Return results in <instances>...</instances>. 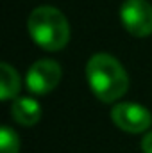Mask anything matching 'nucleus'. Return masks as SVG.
Here are the masks:
<instances>
[{"label": "nucleus", "instance_id": "nucleus-9", "mask_svg": "<svg viewBox=\"0 0 152 153\" xmlns=\"http://www.w3.org/2000/svg\"><path fill=\"white\" fill-rule=\"evenodd\" d=\"M141 150H143V153H152V132H149V134L143 137V141H141Z\"/></svg>", "mask_w": 152, "mask_h": 153}, {"label": "nucleus", "instance_id": "nucleus-2", "mask_svg": "<svg viewBox=\"0 0 152 153\" xmlns=\"http://www.w3.org/2000/svg\"><path fill=\"white\" fill-rule=\"evenodd\" d=\"M27 30L32 41L48 52L65 48L70 39V25L65 14L50 5L36 7L31 13L27 20Z\"/></svg>", "mask_w": 152, "mask_h": 153}, {"label": "nucleus", "instance_id": "nucleus-7", "mask_svg": "<svg viewBox=\"0 0 152 153\" xmlns=\"http://www.w3.org/2000/svg\"><path fill=\"white\" fill-rule=\"evenodd\" d=\"M0 89H2V100H11L20 91V76L16 70L7 62L0 64Z\"/></svg>", "mask_w": 152, "mask_h": 153}, {"label": "nucleus", "instance_id": "nucleus-3", "mask_svg": "<svg viewBox=\"0 0 152 153\" xmlns=\"http://www.w3.org/2000/svg\"><path fill=\"white\" fill-rule=\"evenodd\" d=\"M120 18L129 34L136 38L152 34V5L147 0H125L120 9Z\"/></svg>", "mask_w": 152, "mask_h": 153}, {"label": "nucleus", "instance_id": "nucleus-4", "mask_svg": "<svg viewBox=\"0 0 152 153\" xmlns=\"http://www.w3.org/2000/svg\"><path fill=\"white\" fill-rule=\"evenodd\" d=\"M111 119L120 130L129 134H141L152 125V114L149 109L131 102L116 103L111 111Z\"/></svg>", "mask_w": 152, "mask_h": 153}, {"label": "nucleus", "instance_id": "nucleus-6", "mask_svg": "<svg viewBox=\"0 0 152 153\" xmlns=\"http://www.w3.org/2000/svg\"><path fill=\"white\" fill-rule=\"evenodd\" d=\"M11 116L13 119L22 126H32L41 117V105L34 98L20 96L11 105Z\"/></svg>", "mask_w": 152, "mask_h": 153}, {"label": "nucleus", "instance_id": "nucleus-8", "mask_svg": "<svg viewBox=\"0 0 152 153\" xmlns=\"http://www.w3.org/2000/svg\"><path fill=\"white\" fill-rule=\"evenodd\" d=\"M20 152V141L14 130H11L7 125L0 130V153H18Z\"/></svg>", "mask_w": 152, "mask_h": 153}, {"label": "nucleus", "instance_id": "nucleus-5", "mask_svg": "<svg viewBox=\"0 0 152 153\" xmlns=\"http://www.w3.org/2000/svg\"><path fill=\"white\" fill-rule=\"evenodd\" d=\"M59 80H61V66L56 61L41 59L29 68L25 75V85L34 94H47L57 87Z\"/></svg>", "mask_w": 152, "mask_h": 153}, {"label": "nucleus", "instance_id": "nucleus-1", "mask_svg": "<svg viewBox=\"0 0 152 153\" xmlns=\"http://www.w3.org/2000/svg\"><path fill=\"white\" fill-rule=\"evenodd\" d=\"M86 76L93 94L106 103L122 98L129 87L123 66L109 53H95L86 64Z\"/></svg>", "mask_w": 152, "mask_h": 153}]
</instances>
